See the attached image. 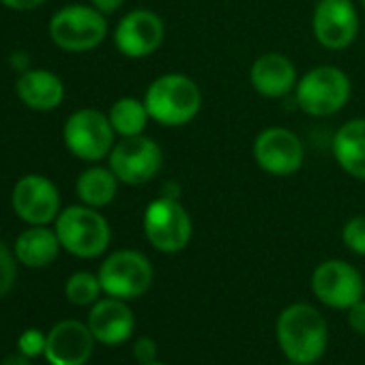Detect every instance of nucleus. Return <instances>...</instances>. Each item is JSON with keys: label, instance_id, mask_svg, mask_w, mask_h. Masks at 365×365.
Masks as SVG:
<instances>
[{"label": "nucleus", "instance_id": "nucleus-1", "mask_svg": "<svg viewBox=\"0 0 365 365\" xmlns=\"http://www.w3.org/2000/svg\"><path fill=\"white\" fill-rule=\"evenodd\" d=\"M277 341L290 363H316L329 341V329L322 314L305 303L286 307L277 320Z\"/></svg>", "mask_w": 365, "mask_h": 365}, {"label": "nucleus", "instance_id": "nucleus-2", "mask_svg": "<svg viewBox=\"0 0 365 365\" xmlns=\"http://www.w3.org/2000/svg\"><path fill=\"white\" fill-rule=\"evenodd\" d=\"M153 120L163 127H182L192 123L202 108L200 86L182 73H165L150 82L144 95Z\"/></svg>", "mask_w": 365, "mask_h": 365}, {"label": "nucleus", "instance_id": "nucleus-3", "mask_svg": "<svg viewBox=\"0 0 365 365\" xmlns=\"http://www.w3.org/2000/svg\"><path fill=\"white\" fill-rule=\"evenodd\" d=\"M65 252L78 258H97L110 247L112 230L108 220L93 207H67L54 226Z\"/></svg>", "mask_w": 365, "mask_h": 365}, {"label": "nucleus", "instance_id": "nucleus-4", "mask_svg": "<svg viewBox=\"0 0 365 365\" xmlns=\"http://www.w3.org/2000/svg\"><path fill=\"white\" fill-rule=\"evenodd\" d=\"M294 97L305 114L316 118L333 116L350 99V80L339 67L320 65L297 82Z\"/></svg>", "mask_w": 365, "mask_h": 365}, {"label": "nucleus", "instance_id": "nucleus-5", "mask_svg": "<svg viewBox=\"0 0 365 365\" xmlns=\"http://www.w3.org/2000/svg\"><path fill=\"white\" fill-rule=\"evenodd\" d=\"M144 235L155 250L176 254L190 245L194 224L176 196H161L144 211Z\"/></svg>", "mask_w": 365, "mask_h": 365}, {"label": "nucleus", "instance_id": "nucleus-6", "mask_svg": "<svg viewBox=\"0 0 365 365\" xmlns=\"http://www.w3.org/2000/svg\"><path fill=\"white\" fill-rule=\"evenodd\" d=\"M108 22L101 11L86 5L58 9L50 20V37L65 52H88L103 43Z\"/></svg>", "mask_w": 365, "mask_h": 365}, {"label": "nucleus", "instance_id": "nucleus-7", "mask_svg": "<svg viewBox=\"0 0 365 365\" xmlns=\"http://www.w3.org/2000/svg\"><path fill=\"white\" fill-rule=\"evenodd\" d=\"M114 127L108 114L84 108L73 112L63 129L65 146L82 161H101L114 148Z\"/></svg>", "mask_w": 365, "mask_h": 365}, {"label": "nucleus", "instance_id": "nucleus-8", "mask_svg": "<svg viewBox=\"0 0 365 365\" xmlns=\"http://www.w3.org/2000/svg\"><path fill=\"white\" fill-rule=\"evenodd\" d=\"M99 282L108 297L138 299L153 284L150 260L135 250H120L110 254L99 267Z\"/></svg>", "mask_w": 365, "mask_h": 365}, {"label": "nucleus", "instance_id": "nucleus-9", "mask_svg": "<svg viewBox=\"0 0 365 365\" xmlns=\"http://www.w3.org/2000/svg\"><path fill=\"white\" fill-rule=\"evenodd\" d=\"M110 168L125 185H144L161 170L163 153L159 144L146 135L123 138L110 153Z\"/></svg>", "mask_w": 365, "mask_h": 365}, {"label": "nucleus", "instance_id": "nucleus-10", "mask_svg": "<svg viewBox=\"0 0 365 365\" xmlns=\"http://www.w3.org/2000/svg\"><path fill=\"white\" fill-rule=\"evenodd\" d=\"M16 215L31 226H48L61 213V194L56 185L41 174L22 176L11 192Z\"/></svg>", "mask_w": 365, "mask_h": 365}, {"label": "nucleus", "instance_id": "nucleus-11", "mask_svg": "<svg viewBox=\"0 0 365 365\" xmlns=\"http://www.w3.org/2000/svg\"><path fill=\"white\" fill-rule=\"evenodd\" d=\"M254 161L273 176H290L303 165L305 148L299 135L286 127H269L254 140Z\"/></svg>", "mask_w": 365, "mask_h": 365}, {"label": "nucleus", "instance_id": "nucleus-12", "mask_svg": "<svg viewBox=\"0 0 365 365\" xmlns=\"http://www.w3.org/2000/svg\"><path fill=\"white\" fill-rule=\"evenodd\" d=\"M312 31L327 50H346L359 35V14L352 0H318Z\"/></svg>", "mask_w": 365, "mask_h": 365}, {"label": "nucleus", "instance_id": "nucleus-13", "mask_svg": "<svg viewBox=\"0 0 365 365\" xmlns=\"http://www.w3.org/2000/svg\"><path fill=\"white\" fill-rule=\"evenodd\" d=\"M312 290L324 305L348 309L363 299V279L352 264L344 260H324L312 275Z\"/></svg>", "mask_w": 365, "mask_h": 365}, {"label": "nucleus", "instance_id": "nucleus-14", "mask_svg": "<svg viewBox=\"0 0 365 365\" xmlns=\"http://www.w3.org/2000/svg\"><path fill=\"white\" fill-rule=\"evenodd\" d=\"M163 37V20L148 9H135L118 22L114 46L127 58H146L161 48Z\"/></svg>", "mask_w": 365, "mask_h": 365}, {"label": "nucleus", "instance_id": "nucleus-15", "mask_svg": "<svg viewBox=\"0 0 365 365\" xmlns=\"http://www.w3.org/2000/svg\"><path fill=\"white\" fill-rule=\"evenodd\" d=\"M95 335L80 320L56 322L46 337V359L50 365H84L95 348Z\"/></svg>", "mask_w": 365, "mask_h": 365}, {"label": "nucleus", "instance_id": "nucleus-16", "mask_svg": "<svg viewBox=\"0 0 365 365\" xmlns=\"http://www.w3.org/2000/svg\"><path fill=\"white\" fill-rule=\"evenodd\" d=\"M88 329L99 344L118 346L131 337L135 329V316L123 299L108 297L91 307Z\"/></svg>", "mask_w": 365, "mask_h": 365}, {"label": "nucleus", "instance_id": "nucleus-17", "mask_svg": "<svg viewBox=\"0 0 365 365\" xmlns=\"http://www.w3.org/2000/svg\"><path fill=\"white\" fill-rule=\"evenodd\" d=\"M250 82L258 95L279 99L297 88V67L286 54L267 52L254 61L250 69Z\"/></svg>", "mask_w": 365, "mask_h": 365}, {"label": "nucleus", "instance_id": "nucleus-18", "mask_svg": "<svg viewBox=\"0 0 365 365\" xmlns=\"http://www.w3.org/2000/svg\"><path fill=\"white\" fill-rule=\"evenodd\" d=\"M16 91L20 101L37 112L56 110L65 99L63 80L48 69H26L18 78Z\"/></svg>", "mask_w": 365, "mask_h": 365}, {"label": "nucleus", "instance_id": "nucleus-19", "mask_svg": "<svg viewBox=\"0 0 365 365\" xmlns=\"http://www.w3.org/2000/svg\"><path fill=\"white\" fill-rule=\"evenodd\" d=\"M331 150L346 174L365 180V118L344 123L333 135Z\"/></svg>", "mask_w": 365, "mask_h": 365}, {"label": "nucleus", "instance_id": "nucleus-20", "mask_svg": "<svg viewBox=\"0 0 365 365\" xmlns=\"http://www.w3.org/2000/svg\"><path fill=\"white\" fill-rule=\"evenodd\" d=\"M61 247L56 230H50L48 226H31L16 239L14 254L24 267L43 269L58 258Z\"/></svg>", "mask_w": 365, "mask_h": 365}, {"label": "nucleus", "instance_id": "nucleus-21", "mask_svg": "<svg viewBox=\"0 0 365 365\" xmlns=\"http://www.w3.org/2000/svg\"><path fill=\"white\" fill-rule=\"evenodd\" d=\"M118 182L120 180L116 178L112 168L93 165L84 170L80 178L76 180V194L82 200V205L101 209V207H108L116 198Z\"/></svg>", "mask_w": 365, "mask_h": 365}, {"label": "nucleus", "instance_id": "nucleus-22", "mask_svg": "<svg viewBox=\"0 0 365 365\" xmlns=\"http://www.w3.org/2000/svg\"><path fill=\"white\" fill-rule=\"evenodd\" d=\"M108 118L120 138H131V135L144 133V129L150 120V114H148L144 101H140L135 97H123L112 103Z\"/></svg>", "mask_w": 365, "mask_h": 365}, {"label": "nucleus", "instance_id": "nucleus-23", "mask_svg": "<svg viewBox=\"0 0 365 365\" xmlns=\"http://www.w3.org/2000/svg\"><path fill=\"white\" fill-rule=\"evenodd\" d=\"M103 292L99 275H93L88 271H78L73 273L67 284H65V294L69 299V303L73 305H95L99 301V294Z\"/></svg>", "mask_w": 365, "mask_h": 365}, {"label": "nucleus", "instance_id": "nucleus-24", "mask_svg": "<svg viewBox=\"0 0 365 365\" xmlns=\"http://www.w3.org/2000/svg\"><path fill=\"white\" fill-rule=\"evenodd\" d=\"M18 258L16 254H11V250L0 241V299H5L18 279V267H16Z\"/></svg>", "mask_w": 365, "mask_h": 365}, {"label": "nucleus", "instance_id": "nucleus-25", "mask_svg": "<svg viewBox=\"0 0 365 365\" xmlns=\"http://www.w3.org/2000/svg\"><path fill=\"white\" fill-rule=\"evenodd\" d=\"M341 241L352 254L365 256V215H356L346 222L341 230Z\"/></svg>", "mask_w": 365, "mask_h": 365}, {"label": "nucleus", "instance_id": "nucleus-26", "mask_svg": "<svg viewBox=\"0 0 365 365\" xmlns=\"http://www.w3.org/2000/svg\"><path fill=\"white\" fill-rule=\"evenodd\" d=\"M46 333H41L39 329H26L20 339H18V350L24 352L26 356L35 359V356H41L46 352Z\"/></svg>", "mask_w": 365, "mask_h": 365}, {"label": "nucleus", "instance_id": "nucleus-27", "mask_svg": "<svg viewBox=\"0 0 365 365\" xmlns=\"http://www.w3.org/2000/svg\"><path fill=\"white\" fill-rule=\"evenodd\" d=\"M133 352H135V359L138 363H150V361H157V344L150 339V337H140L133 346Z\"/></svg>", "mask_w": 365, "mask_h": 365}, {"label": "nucleus", "instance_id": "nucleus-28", "mask_svg": "<svg viewBox=\"0 0 365 365\" xmlns=\"http://www.w3.org/2000/svg\"><path fill=\"white\" fill-rule=\"evenodd\" d=\"M348 322L356 333L365 335V301L363 299L356 301L352 307H348Z\"/></svg>", "mask_w": 365, "mask_h": 365}, {"label": "nucleus", "instance_id": "nucleus-29", "mask_svg": "<svg viewBox=\"0 0 365 365\" xmlns=\"http://www.w3.org/2000/svg\"><path fill=\"white\" fill-rule=\"evenodd\" d=\"M5 7L16 9V11H33L37 7H41L46 0H0Z\"/></svg>", "mask_w": 365, "mask_h": 365}, {"label": "nucleus", "instance_id": "nucleus-30", "mask_svg": "<svg viewBox=\"0 0 365 365\" xmlns=\"http://www.w3.org/2000/svg\"><path fill=\"white\" fill-rule=\"evenodd\" d=\"M123 3H125V0H91V5H93L97 11H101L103 16L118 11V9L123 7Z\"/></svg>", "mask_w": 365, "mask_h": 365}, {"label": "nucleus", "instance_id": "nucleus-31", "mask_svg": "<svg viewBox=\"0 0 365 365\" xmlns=\"http://www.w3.org/2000/svg\"><path fill=\"white\" fill-rule=\"evenodd\" d=\"M0 365H33V363H31V356H26L24 352H20V350H18V352L7 354Z\"/></svg>", "mask_w": 365, "mask_h": 365}, {"label": "nucleus", "instance_id": "nucleus-32", "mask_svg": "<svg viewBox=\"0 0 365 365\" xmlns=\"http://www.w3.org/2000/svg\"><path fill=\"white\" fill-rule=\"evenodd\" d=\"M140 365H165V363H159V361H150V363H140Z\"/></svg>", "mask_w": 365, "mask_h": 365}, {"label": "nucleus", "instance_id": "nucleus-33", "mask_svg": "<svg viewBox=\"0 0 365 365\" xmlns=\"http://www.w3.org/2000/svg\"><path fill=\"white\" fill-rule=\"evenodd\" d=\"M359 3H361V5H363V9H365V0H359Z\"/></svg>", "mask_w": 365, "mask_h": 365}, {"label": "nucleus", "instance_id": "nucleus-34", "mask_svg": "<svg viewBox=\"0 0 365 365\" xmlns=\"http://www.w3.org/2000/svg\"><path fill=\"white\" fill-rule=\"evenodd\" d=\"M290 365H297V363H290Z\"/></svg>", "mask_w": 365, "mask_h": 365}]
</instances>
